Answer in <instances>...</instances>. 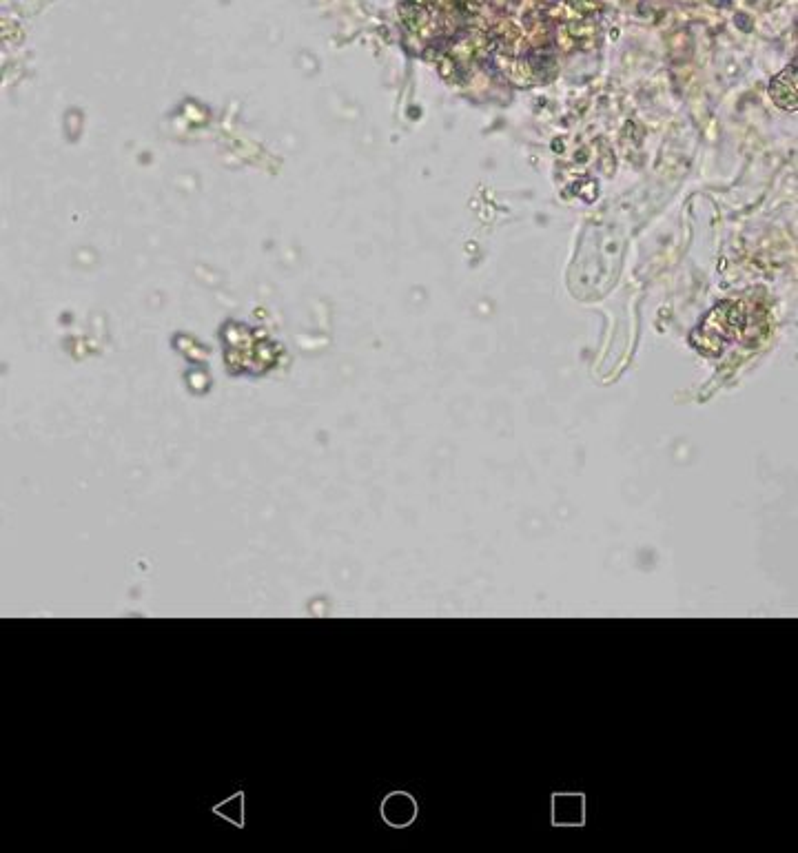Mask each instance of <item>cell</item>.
<instances>
[{"mask_svg": "<svg viewBox=\"0 0 798 853\" xmlns=\"http://www.w3.org/2000/svg\"><path fill=\"white\" fill-rule=\"evenodd\" d=\"M770 94L776 105L787 111L796 109V67L785 69L770 85Z\"/></svg>", "mask_w": 798, "mask_h": 853, "instance_id": "6da1fadb", "label": "cell"}]
</instances>
